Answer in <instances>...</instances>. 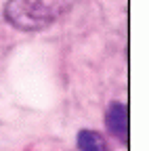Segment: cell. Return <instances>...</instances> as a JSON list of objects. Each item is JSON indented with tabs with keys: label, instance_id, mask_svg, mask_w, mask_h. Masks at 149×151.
Returning <instances> with one entry per match:
<instances>
[{
	"label": "cell",
	"instance_id": "cell-1",
	"mask_svg": "<svg viewBox=\"0 0 149 151\" xmlns=\"http://www.w3.org/2000/svg\"><path fill=\"white\" fill-rule=\"evenodd\" d=\"M71 0H6L4 19L17 29L38 32L67 13Z\"/></svg>",
	"mask_w": 149,
	"mask_h": 151
},
{
	"label": "cell",
	"instance_id": "cell-2",
	"mask_svg": "<svg viewBox=\"0 0 149 151\" xmlns=\"http://www.w3.org/2000/svg\"><path fill=\"white\" fill-rule=\"evenodd\" d=\"M105 124L107 130L114 134L122 145L128 143V109L124 103H111L105 113Z\"/></svg>",
	"mask_w": 149,
	"mask_h": 151
},
{
	"label": "cell",
	"instance_id": "cell-3",
	"mask_svg": "<svg viewBox=\"0 0 149 151\" xmlns=\"http://www.w3.org/2000/svg\"><path fill=\"white\" fill-rule=\"evenodd\" d=\"M78 149L80 151H109L105 139L95 130H80L78 132Z\"/></svg>",
	"mask_w": 149,
	"mask_h": 151
}]
</instances>
